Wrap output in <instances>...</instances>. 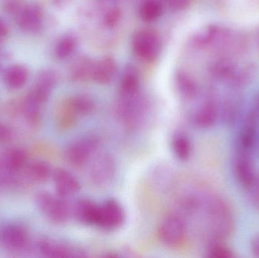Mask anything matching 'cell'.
Segmentation results:
<instances>
[{"label": "cell", "mask_w": 259, "mask_h": 258, "mask_svg": "<svg viewBox=\"0 0 259 258\" xmlns=\"http://www.w3.org/2000/svg\"><path fill=\"white\" fill-rule=\"evenodd\" d=\"M204 209L211 242L224 241L234 234L235 219L228 201L220 197H211L205 201Z\"/></svg>", "instance_id": "cell-1"}, {"label": "cell", "mask_w": 259, "mask_h": 258, "mask_svg": "<svg viewBox=\"0 0 259 258\" xmlns=\"http://www.w3.org/2000/svg\"><path fill=\"white\" fill-rule=\"evenodd\" d=\"M146 109V100L139 92L133 95H119L115 112L121 124L134 130L143 122Z\"/></svg>", "instance_id": "cell-2"}, {"label": "cell", "mask_w": 259, "mask_h": 258, "mask_svg": "<svg viewBox=\"0 0 259 258\" xmlns=\"http://www.w3.org/2000/svg\"><path fill=\"white\" fill-rule=\"evenodd\" d=\"M65 198L42 191L36 195V204L50 221L56 224H65L72 216V207Z\"/></svg>", "instance_id": "cell-3"}, {"label": "cell", "mask_w": 259, "mask_h": 258, "mask_svg": "<svg viewBox=\"0 0 259 258\" xmlns=\"http://www.w3.org/2000/svg\"><path fill=\"white\" fill-rule=\"evenodd\" d=\"M187 227L185 219L178 213L166 216L158 227V237L166 246L177 248L186 239Z\"/></svg>", "instance_id": "cell-4"}, {"label": "cell", "mask_w": 259, "mask_h": 258, "mask_svg": "<svg viewBox=\"0 0 259 258\" xmlns=\"http://www.w3.org/2000/svg\"><path fill=\"white\" fill-rule=\"evenodd\" d=\"M88 177L93 184L99 187L107 186L116 173L115 159L109 153L97 152L89 162Z\"/></svg>", "instance_id": "cell-5"}, {"label": "cell", "mask_w": 259, "mask_h": 258, "mask_svg": "<svg viewBox=\"0 0 259 258\" xmlns=\"http://www.w3.org/2000/svg\"><path fill=\"white\" fill-rule=\"evenodd\" d=\"M99 140L94 136L80 138L71 142L65 151V157L71 166L82 168L89 164L97 152Z\"/></svg>", "instance_id": "cell-6"}, {"label": "cell", "mask_w": 259, "mask_h": 258, "mask_svg": "<svg viewBox=\"0 0 259 258\" xmlns=\"http://www.w3.org/2000/svg\"><path fill=\"white\" fill-rule=\"evenodd\" d=\"M252 150L236 148L233 160V171L239 184L247 189L256 176Z\"/></svg>", "instance_id": "cell-7"}, {"label": "cell", "mask_w": 259, "mask_h": 258, "mask_svg": "<svg viewBox=\"0 0 259 258\" xmlns=\"http://www.w3.org/2000/svg\"><path fill=\"white\" fill-rule=\"evenodd\" d=\"M124 221L125 212L118 201L109 199L100 204L97 227L107 231H112L122 227Z\"/></svg>", "instance_id": "cell-8"}, {"label": "cell", "mask_w": 259, "mask_h": 258, "mask_svg": "<svg viewBox=\"0 0 259 258\" xmlns=\"http://www.w3.org/2000/svg\"><path fill=\"white\" fill-rule=\"evenodd\" d=\"M161 43L155 32L144 30L137 32L133 39L134 53L140 59L151 62L155 60L160 53Z\"/></svg>", "instance_id": "cell-9"}, {"label": "cell", "mask_w": 259, "mask_h": 258, "mask_svg": "<svg viewBox=\"0 0 259 258\" xmlns=\"http://www.w3.org/2000/svg\"><path fill=\"white\" fill-rule=\"evenodd\" d=\"M219 119V106L212 98L202 101L191 115V121L199 128L213 127Z\"/></svg>", "instance_id": "cell-10"}, {"label": "cell", "mask_w": 259, "mask_h": 258, "mask_svg": "<svg viewBox=\"0 0 259 258\" xmlns=\"http://www.w3.org/2000/svg\"><path fill=\"white\" fill-rule=\"evenodd\" d=\"M37 248L41 255L46 257L66 258L84 257V254L80 248L70 246L62 242L42 239L37 244Z\"/></svg>", "instance_id": "cell-11"}, {"label": "cell", "mask_w": 259, "mask_h": 258, "mask_svg": "<svg viewBox=\"0 0 259 258\" xmlns=\"http://www.w3.org/2000/svg\"><path fill=\"white\" fill-rule=\"evenodd\" d=\"M56 83V77L53 71L50 70L42 71L26 98L41 106L50 98Z\"/></svg>", "instance_id": "cell-12"}, {"label": "cell", "mask_w": 259, "mask_h": 258, "mask_svg": "<svg viewBox=\"0 0 259 258\" xmlns=\"http://www.w3.org/2000/svg\"><path fill=\"white\" fill-rule=\"evenodd\" d=\"M0 240L8 249L21 251L28 243V235L21 226L8 224L3 227L0 232Z\"/></svg>", "instance_id": "cell-13"}, {"label": "cell", "mask_w": 259, "mask_h": 258, "mask_svg": "<svg viewBox=\"0 0 259 258\" xmlns=\"http://www.w3.org/2000/svg\"><path fill=\"white\" fill-rule=\"evenodd\" d=\"M57 195L62 198L72 196L80 191V184L75 176L62 168H57L52 175Z\"/></svg>", "instance_id": "cell-14"}, {"label": "cell", "mask_w": 259, "mask_h": 258, "mask_svg": "<svg viewBox=\"0 0 259 258\" xmlns=\"http://www.w3.org/2000/svg\"><path fill=\"white\" fill-rule=\"evenodd\" d=\"M99 211L100 204L88 198H82L73 206L72 215L81 224L97 226Z\"/></svg>", "instance_id": "cell-15"}, {"label": "cell", "mask_w": 259, "mask_h": 258, "mask_svg": "<svg viewBox=\"0 0 259 258\" xmlns=\"http://www.w3.org/2000/svg\"><path fill=\"white\" fill-rule=\"evenodd\" d=\"M241 111V98L237 95H231L219 106V118L225 125L231 127L238 121Z\"/></svg>", "instance_id": "cell-16"}, {"label": "cell", "mask_w": 259, "mask_h": 258, "mask_svg": "<svg viewBox=\"0 0 259 258\" xmlns=\"http://www.w3.org/2000/svg\"><path fill=\"white\" fill-rule=\"evenodd\" d=\"M117 65L112 58L107 57L94 63L93 79L100 84H109L113 80Z\"/></svg>", "instance_id": "cell-17"}, {"label": "cell", "mask_w": 259, "mask_h": 258, "mask_svg": "<svg viewBox=\"0 0 259 258\" xmlns=\"http://www.w3.org/2000/svg\"><path fill=\"white\" fill-rule=\"evenodd\" d=\"M18 22L20 27L27 31H36L42 24L40 9L35 6H27L20 11Z\"/></svg>", "instance_id": "cell-18"}, {"label": "cell", "mask_w": 259, "mask_h": 258, "mask_svg": "<svg viewBox=\"0 0 259 258\" xmlns=\"http://www.w3.org/2000/svg\"><path fill=\"white\" fill-rule=\"evenodd\" d=\"M27 154L21 148H13L8 151L0 163L2 169L6 173H15L27 165Z\"/></svg>", "instance_id": "cell-19"}, {"label": "cell", "mask_w": 259, "mask_h": 258, "mask_svg": "<svg viewBox=\"0 0 259 258\" xmlns=\"http://www.w3.org/2000/svg\"><path fill=\"white\" fill-rule=\"evenodd\" d=\"M28 79V71L22 65H13L6 71L5 80L11 89L22 88Z\"/></svg>", "instance_id": "cell-20"}, {"label": "cell", "mask_w": 259, "mask_h": 258, "mask_svg": "<svg viewBox=\"0 0 259 258\" xmlns=\"http://www.w3.org/2000/svg\"><path fill=\"white\" fill-rule=\"evenodd\" d=\"M26 172L30 180L35 183H41L50 179L53 175V171H52L50 165L47 162L36 161L27 165Z\"/></svg>", "instance_id": "cell-21"}, {"label": "cell", "mask_w": 259, "mask_h": 258, "mask_svg": "<svg viewBox=\"0 0 259 258\" xmlns=\"http://www.w3.org/2000/svg\"><path fill=\"white\" fill-rule=\"evenodd\" d=\"M176 86L178 92L186 99L194 98L198 94V86L188 74L179 72L177 74Z\"/></svg>", "instance_id": "cell-22"}, {"label": "cell", "mask_w": 259, "mask_h": 258, "mask_svg": "<svg viewBox=\"0 0 259 258\" xmlns=\"http://www.w3.org/2000/svg\"><path fill=\"white\" fill-rule=\"evenodd\" d=\"M174 154L181 161H187L190 159L192 152V144L187 135L177 133L174 135L171 141Z\"/></svg>", "instance_id": "cell-23"}, {"label": "cell", "mask_w": 259, "mask_h": 258, "mask_svg": "<svg viewBox=\"0 0 259 258\" xmlns=\"http://www.w3.org/2000/svg\"><path fill=\"white\" fill-rule=\"evenodd\" d=\"M119 95H133L140 92V78L132 68H127L120 83Z\"/></svg>", "instance_id": "cell-24"}, {"label": "cell", "mask_w": 259, "mask_h": 258, "mask_svg": "<svg viewBox=\"0 0 259 258\" xmlns=\"http://www.w3.org/2000/svg\"><path fill=\"white\" fill-rule=\"evenodd\" d=\"M140 18L146 22L158 19L163 12V6L159 0H143L140 6Z\"/></svg>", "instance_id": "cell-25"}, {"label": "cell", "mask_w": 259, "mask_h": 258, "mask_svg": "<svg viewBox=\"0 0 259 258\" xmlns=\"http://www.w3.org/2000/svg\"><path fill=\"white\" fill-rule=\"evenodd\" d=\"M68 101L76 114L80 116L91 115L95 109L96 106L94 99L87 94H79Z\"/></svg>", "instance_id": "cell-26"}, {"label": "cell", "mask_w": 259, "mask_h": 258, "mask_svg": "<svg viewBox=\"0 0 259 258\" xmlns=\"http://www.w3.org/2000/svg\"><path fill=\"white\" fill-rule=\"evenodd\" d=\"M94 63L88 58L83 57L79 59L73 67L71 77L75 81H86L93 78Z\"/></svg>", "instance_id": "cell-27"}, {"label": "cell", "mask_w": 259, "mask_h": 258, "mask_svg": "<svg viewBox=\"0 0 259 258\" xmlns=\"http://www.w3.org/2000/svg\"><path fill=\"white\" fill-rule=\"evenodd\" d=\"M76 47V40L73 36L62 37L56 47V56L60 60L68 59Z\"/></svg>", "instance_id": "cell-28"}, {"label": "cell", "mask_w": 259, "mask_h": 258, "mask_svg": "<svg viewBox=\"0 0 259 258\" xmlns=\"http://www.w3.org/2000/svg\"><path fill=\"white\" fill-rule=\"evenodd\" d=\"M207 254H208V257L212 258H233L236 257L233 250L221 241L211 242L209 246H208Z\"/></svg>", "instance_id": "cell-29"}, {"label": "cell", "mask_w": 259, "mask_h": 258, "mask_svg": "<svg viewBox=\"0 0 259 258\" xmlns=\"http://www.w3.org/2000/svg\"><path fill=\"white\" fill-rule=\"evenodd\" d=\"M246 190L249 193V201L252 207L259 212V174L258 173L252 184Z\"/></svg>", "instance_id": "cell-30"}, {"label": "cell", "mask_w": 259, "mask_h": 258, "mask_svg": "<svg viewBox=\"0 0 259 258\" xmlns=\"http://www.w3.org/2000/svg\"><path fill=\"white\" fill-rule=\"evenodd\" d=\"M121 18V12L118 9H111L105 17V24L108 27H114L118 24Z\"/></svg>", "instance_id": "cell-31"}, {"label": "cell", "mask_w": 259, "mask_h": 258, "mask_svg": "<svg viewBox=\"0 0 259 258\" xmlns=\"http://www.w3.org/2000/svg\"><path fill=\"white\" fill-rule=\"evenodd\" d=\"M167 5L174 11L184 10L188 7L191 0H167Z\"/></svg>", "instance_id": "cell-32"}, {"label": "cell", "mask_w": 259, "mask_h": 258, "mask_svg": "<svg viewBox=\"0 0 259 258\" xmlns=\"http://www.w3.org/2000/svg\"><path fill=\"white\" fill-rule=\"evenodd\" d=\"M12 138V131L6 124L0 123V143H6Z\"/></svg>", "instance_id": "cell-33"}, {"label": "cell", "mask_w": 259, "mask_h": 258, "mask_svg": "<svg viewBox=\"0 0 259 258\" xmlns=\"http://www.w3.org/2000/svg\"><path fill=\"white\" fill-rule=\"evenodd\" d=\"M250 249L254 257L259 258V233L251 239Z\"/></svg>", "instance_id": "cell-34"}, {"label": "cell", "mask_w": 259, "mask_h": 258, "mask_svg": "<svg viewBox=\"0 0 259 258\" xmlns=\"http://www.w3.org/2000/svg\"><path fill=\"white\" fill-rule=\"evenodd\" d=\"M7 33V28L3 20L0 18V38L3 37Z\"/></svg>", "instance_id": "cell-35"}, {"label": "cell", "mask_w": 259, "mask_h": 258, "mask_svg": "<svg viewBox=\"0 0 259 258\" xmlns=\"http://www.w3.org/2000/svg\"><path fill=\"white\" fill-rule=\"evenodd\" d=\"M255 39H256L257 45H258L259 48V26L256 30V33H255Z\"/></svg>", "instance_id": "cell-36"}, {"label": "cell", "mask_w": 259, "mask_h": 258, "mask_svg": "<svg viewBox=\"0 0 259 258\" xmlns=\"http://www.w3.org/2000/svg\"><path fill=\"white\" fill-rule=\"evenodd\" d=\"M255 148H257L259 153V136L258 135V137H257L256 142H255Z\"/></svg>", "instance_id": "cell-37"}]
</instances>
